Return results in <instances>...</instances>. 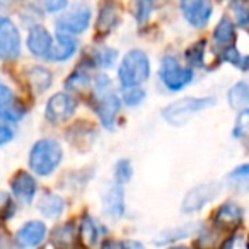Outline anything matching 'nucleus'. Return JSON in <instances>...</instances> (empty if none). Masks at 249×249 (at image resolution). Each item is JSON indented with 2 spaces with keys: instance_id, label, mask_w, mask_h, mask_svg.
I'll return each mask as SVG.
<instances>
[{
  "instance_id": "1",
  "label": "nucleus",
  "mask_w": 249,
  "mask_h": 249,
  "mask_svg": "<svg viewBox=\"0 0 249 249\" xmlns=\"http://www.w3.org/2000/svg\"><path fill=\"white\" fill-rule=\"evenodd\" d=\"M63 150L56 140L43 139L33 145L29 154V167L38 176H50L60 166Z\"/></svg>"
},
{
  "instance_id": "2",
  "label": "nucleus",
  "mask_w": 249,
  "mask_h": 249,
  "mask_svg": "<svg viewBox=\"0 0 249 249\" xmlns=\"http://www.w3.org/2000/svg\"><path fill=\"white\" fill-rule=\"evenodd\" d=\"M150 77V62L149 56L142 50H132L124 55L121 60L120 70H118V79L120 84L128 89V87H140Z\"/></svg>"
},
{
  "instance_id": "3",
  "label": "nucleus",
  "mask_w": 249,
  "mask_h": 249,
  "mask_svg": "<svg viewBox=\"0 0 249 249\" xmlns=\"http://www.w3.org/2000/svg\"><path fill=\"white\" fill-rule=\"evenodd\" d=\"M213 103L215 101L212 97H183L164 107L162 118L173 126H183L190 118L203 111L205 107L212 106Z\"/></svg>"
},
{
  "instance_id": "4",
  "label": "nucleus",
  "mask_w": 249,
  "mask_h": 249,
  "mask_svg": "<svg viewBox=\"0 0 249 249\" xmlns=\"http://www.w3.org/2000/svg\"><path fill=\"white\" fill-rule=\"evenodd\" d=\"M159 77L167 89L181 90L193 80V70L183 67L174 56H166L160 62Z\"/></svg>"
},
{
  "instance_id": "5",
  "label": "nucleus",
  "mask_w": 249,
  "mask_h": 249,
  "mask_svg": "<svg viewBox=\"0 0 249 249\" xmlns=\"http://www.w3.org/2000/svg\"><path fill=\"white\" fill-rule=\"evenodd\" d=\"M21 55V36L9 18L0 16V60H14Z\"/></svg>"
},
{
  "instance_id": "6",
  "label": "nucleus",
  "mask_w": 249,
  "mask_h": 249,
  "mask_svg": "<svg viewBox=\"0 0 249 249\" xmlns=\"http://www.w3.org/2000/svg\"><path fill=\"white\" fill-rule=\"evenodd\" d=\"M218 191H220V184L215 183V181L198 184V186H195L193 190H190L186 193L181 210H183L184 213H195V212L201 210L205 205L210 203V201L217 196Z\"/></svg>"
},
{
  "instance_id": "7",
  "label": "nucleus",
  "mask_w": 249,
  "mask_h": 249,
  "mask_svg": "<svg viewBox=\"0 0 249 249\" xmlns=\"http://www.w3.org/2000/svg\"><path fill=\"white\" fill-rule=\"evenodd\" d=\"M179 7L184 19L196 29L205 28L213 12L212 0H181Z\"/></svg>"
},
{
  "instance_id": "8",
  "label": "nucleus",
  "mask_w": 249,
  "mask_h": 249,
  "mask_svg": "<svg viewBox=\"0 0 249 249\" xmlns=\"http://www.w3.org/2000/svg\"><path fill=\"white\" fill-rule=\"evenodd\" d=\"M77 109V101L65 92H58L46 103V120L53 124L65 123Z\"/></svg>"
},
{
  "instance_id": "9",
  "label": "nucleus",
  "mask_w": 249,
  "mask_h": 249,
  "mask_svg": "<svg viewBox=\"0 0 249 249\" xmlns=\"http://www.w3.org/2000/svg\"><path fill=\"white\" fill-rule=\"evenodd\" d=\"M90 9L87 5H77L67 14L60 16L56 19V28L62 33H69V35H79L84 33L89 28L90 22Z\"/></svg>"
},
{
  "instance_id": "10",
  "label": "nucleus",
  "mask_w": 249,
  "mask_h": 249,
  "mask_svg": "<svg viewBox=\"0 0 249 249\" xmlns=\"http://www.w3.org/2000/svg\"><path fill=\"white\" fill-rule=\"evenodd\" d=\"M26 114V106L22 101L9 89L7 86L0 84V118L9 123L22 120Z\"/></svg>"
},
{
  "instance_id": "11",
  "label": "nucleus",
  "mask_w": 249,
  "mask_h": 249,
  "mask_svg": "<svg viewBox=\"0 0 249 249\" xmlns=\"http://www.w3.org/2000/svg\"><path fill=\"white\" fill-rule=\"evenodd\" d=\"M96 103V113L99 116L101 123L106 126V128H113L114 120L118 116V111L121 107V101L113 90H106V92H99Z\"/></svg>"
},
{
  "instance_id": "12",
  "label": "nucleus",
  "mask_w": 249,
  "mask_h": 249,
  "mask_svg": "<svg viewBox=\"0 0 249 249\" xmlns=\"http://www.w3.org/2000/svg\"><path fill=\"white\" fill-rule=\"evenodd\" d=\"M242 217H244V212L239 205L235 203H225L215 212L213 215V225L218 231H227L232 232L241 225Z\"/></svg>"
},
{
  "instance_id": "13",
  "label": "nucleus",
  "mask_w": 249,
  "mask_h": 249,
  "mask_svg": "<svg viewBox=\"0 0 249 249\" xmlns=\"http://www.w3.org/2000/svg\"><path fill=\"white\" fill-rule=\"evenodd\" d=\"M46 237V225L39 220H31L26 222L21 229L18 231V244L22 249H33L36 246H39Z\"/></svg>"
},
{
  "instance_id": "14",
  "label": "nucleus",
  "mask_w": 249,
  "mask_h": 249,
  "mask_svg": "<svg viewBox=\"0 0 249 249\" xmlns=\"http://www.w3.org/2000/svg\"><path fill=\"white\" fill-rule=\"evenodd\" d=\"M53 36L46 31L43 26H35L29 29L28 35V48L38 58H48L52 52Z\"/></svg>"
},
{
  "instance_id": "15",
  "label": "nucleus",
  "mask_w": 249,
  "mask_h": 249,
  "mask_svg": "<svg viewBox=\"0 0 249 249\" xmlns=\"http://www.w3.org/2000/svg\"><path fill=\"white\" fill-rule=\"evenodd\" d=\"M12 195L22 203H31L36 196V181L26 171H18L11 181Z\"/></svg>"
},
{
  "instance_id": "16",
  "label": "nucleus",
  "mask_w": 249,
  "mask_h": 249,
  "mask_svg": "<svg viewBox=\"0 0 249 249\" xmlns=\"http://www.w3.org/2000/svg\"><path fill=\"white\" fill-rule=\"evenodd\" d=\"M77 48H79V45H77V39L72 35L58 31L53 38L52 52H50L48 58L53 60V62H65L77 52Z\"/></svg>"
},
{
  "instance_id": "17",
  "label": "nucleus",
  "mask_w": 249,
  "mask_h": 249,
  "mask_svg": "<svg viewBox=\"0 0 249 249\" xmlns=\"http://www.w3.org/2000/svg\"><path fill=\"white\" fill-rule=\"evenodd\" d=\"M104 213L111 218H120L124 212V198H123V188L121 184H114L104 193L103 196Z\"/></svg>"
},
{
  "instance_id": "18",
  "label": "nucleus",
  "mask_w": 249,
  "mask_h": 249,
  "mask_svg": "<svg viewBox=\"0 0 249 249\" xmlns=\"http://www.w3.org/2000/svg\"><path fill=\"white\" fill-rule=\"evenodd\" d=\"M213 41L215 46L222 52H225L227 48H232L235 43V26L229 18H222L218 21L217 28L213 31Z\"/></svg>"
},
{
  "instance_id": "19",
  "label": "nucleus",
  "mask_w": 249,
  "mask_h": 249,
  "mask_svg": "<svg viewBox=\"0 0 249 249\" xmlns=\"http://www.w3.org/2000/svg\"><path fill=\"white\" fill-rule=\"evenodd\" d=\"M120 24V11H118V5L113 2H104L101 5L99 18H97V31L106 35V33L113 31L116 26Z\"/></svg>"
},
{
  "instance_id": "20",
  "label": "nucleus",
  "mask_w": 249,
  "mask_h": 249,
  "mask_svg": "<svg viewBox=\"0 0 249 249\" xmlns=\"http://www.w3.org/2000/svg\"><path fill=\"white\" fill-rule=\"evenodd\" d=\"M39 212H41L45 217L50 218H58L60 215L65 210V201L58 196V195L53 193H45L39 198V205H38Z\"/></svg>"
},
{
  "instance_id": "21",
  "label": "nucleus",
  "mask_w": 249,
  "mask_h": 249,
  "mask_svg": "<svg viewBox=\"0 0 249 249\" xmlns=\"http://www.w3.org/2000/svg\"><path fill=\"white\" fill-rule=\"evenodd\" d=\"M26 79H28L29 86L36 90V92H45L46 89H50L53 82V75L50 70L43 69V67H35L26 73Z\"/></svg>"
},
{
  "instance_id": "22",
  "label": "nucleus",
  "mask_w": 249,
  "mask_h": 249,
  "mask_svg": "<svg viewBox=\"0 0 249 249\" xmlns=\"http://www.w3.org/2000/svg\"><path fill=\"white\" fill-rule=\"evenodd\" d=\"M227 183L232 190L235 191H249V164L235 167L231 174L227 176Z\"/></svg>"
},
{
  "instance_id": "23",
  "label": "nucleus",
  "mask_w": 249,
  "mask_h": 249,
  "mask_svg": "<svg viewBox=\"0 0 249 249\" xmlns=\"http://www.w3.org/2000/svg\"><path fill=\"white\" fill-rule=\"evenodd\" d=\"M79 237H80V241L86 246H89V248L96 246L97 239H99V225H97L92 218L84 217L82 224H80V229H79Z\"/></svg>"
},
{
  "instance_id": "24",
  "label": "nucleus",
  "mask_w": 249,
  "mask_h": 249,
  "mask_svg": "<svg viewBox=\"0 0 249 249\" xmlns=\"http://www.w3.org/2000/svg\"><path fill=\"white\" fill-rule=\"evenodd\" d=\"M229 104L234 109L244 107L249 104V84L248 82H237L229 90Z\"/></svg>"
},
{
  "instance_id": "25",
  "label": "nucleus",
  "mask_w": 249,
  "mask_h": 249,
  "mask_svg": "<svg viewBox=\"0 0 249 249\" xmlns=\"http://www.w3.org/2000/svg\"><path fill=\"white\" fill-rule=\"evenodd\" d=\"M77 232L73 229V224H65L62 227H58L52 235V242H55L60 249H67L75 242Z\"/></svg>"
},
{
  "instance_id": "26",
  "label": "nucleus",
  "mask_w": 249,
  "mask_h": 249,
  "mask_svg": "<svg viewBox=\"0 0 249 249\" xmlns=\"http://www.w3.org/2000/svg\"><path fill=\"white\" fill-rule=\"evenodd\" d=\"M196 227H198L196 224H188V225H183V227L164 231V232H160L159 237L156 239V244H167V242H173V241H178V239L188 237L191 232L196 231Z\"/></svg>"
},
{
  "instance_id": "27",
  "label": "nucleus",
  "mask_w": 249,
  "mask_h": 249,
  "mask_svg": "<svg viewBox=\"0 0 249 249\" xmlns=\"http://www.w3.org/2000/svg\"><path fill=\"white\" fill-rule=\"evenodd\" d=\"M116 56H118L116 50L104 46V48H99V50H96V52H94L92 62H94V65H97V67L109 69V67L114 63V60H116Z\"/></svg>"
},
{
  "instance_id": "28",
  "label": "nucleus",
  "mask_w": 249,
  "mask_h": 249,
  "mask_svg": "<svg viewBox=\"0 0 249 249\" xmlns=\"http://www.w3.org/2000/svg\"><path fill=\"white\" fill-rule=\"evenodd\" d=\"M232 11L235 14V21L241 28H249V0H234Z\"/></svg>"
},
{
  "instance_id": "29",
  "label": "nucleus",
  "mask_w": 249,
  "mask_h": 249,
  "mask_svg": "<svg viewBox=\"0 0 249 249\" xmlns=\"http://www.w3.org/2000/svg\"><path fill=\"white\" fill-rule=\"evenodd\" d=\"M186 60L191 67H203L205 65V41H198L190 46L186 52Z\"/></svg>"
},
{
  "instance_id": "30",
  "label": "nucleus",
  "mask_w": 249,
  "mask_h": 249,
  "mask_svg": "<svg viewBox=\"0 0 249 249\" xmlns=\"http://www.w3.org/2000/svg\"><path fill=\"white\" fill-rule=\"evenodd\" d=\"M234 137L242 139V137L249 135V107H244L235 118V126H234Z\"/></svg>"
},
{
  "instance_id": "31",
  "label": "nucleus",
  "mask_w": 249,
  "mask_h": 249,
  "mask_svg": "<svg viewBox=\"0 0 249 249\" xmlns=\"http://www.w3.org/2000/svg\"><path fill=\"white\" fill-rule=\"evenodd\" d=\"M133 174V167L130 164L128 159H121L120 162L116 164V169H114V176H116L118 184H124L132 179Z\"/></svg>"
},
{
  "instance_id": "32",
  "label": "nucleus",
  "mask_w": 249,
  "mask_h": 249,
  "mask_svg": "<svg viewBox=\"0 0 249 249\" xmlns=\"http://www.w3.org/2000/svg\"><path fill=\"white\" fill-rule=\"evenodd\" d=\"M143 99H145V90L140 89V87H128V89H124L123 101L128 106H139Z\"/></svg>"
},
{
  "instance_id": "33",
  "label": "nucleus",
  "mask_w": 249,
  "mask_h": 249,
  "mask_svg": "<svg viewBox=\"0 0 249 249\" xmlns=\"http://www.w3.org/2000/svg\"><path fill=\"white\" fill-rule=\"evenodd\" d=\"M87 84H89L87 73L82 72V70H77V72H73L72 75H70V79L65 82V86H67V89H70V90H80V89H84Z\"/></svg>"
},
{
  "instance_id": "34",
  "label": "nucleus",
  "mask_w": 249,
  "mask_h": 249,
  "mask_svg": "<svg viewBox=\"0 0 249 249\" xmlns=\"http://www.w3.org/2000/svg\"><path fill=\"white\" fill-rule=\"evenodd\" d=\"M152 12V0H137L135 2V18L142 24L149 19Z\"/></svg>"
},
{
  "instance_id": "35",
  "label": "nucleus",
  "mask_w": 249,
  "mask_h": 249,
  "mask_svg": "<svg viewBox=\"0 0 249 249\" xmlns=\"http://www.w3.org/2000/svg\"><path fill=\"white\" fill-rule=\"evenodd\" d=\"M67 2L69 0H41V5L48 12H58L67 7Z\"/></svg>"
},
{
  "instance_id": "36",
  "label": "nucleus",
  "mask_w": 249,
  "mask_h": 249,
  "mask_svg": "<svg viewBox=\"0 0 249 249\" xmlns=\"http://www.w3.org/2000/svg\"><path fill=\"white\" fill-rule=\"evenodd\" d=\"M12 139H14V130L7 124H0V147L9 143Z\"/></svg>"
},
{
  "instance_id": "37",
  "label": "nucleus",
  "mask_w": 249,
  "mask_h": 249,
  "mask_svg": "<svg viewBox=\"0 0 249 249\" xmlns=\"http://www.w3.org/2000/svg\"><path fill=\"white\" fill-rule=\"evenodd\" d=\"M101 249H128V248H126V244H123V242L114 241V239H109V241L103 242V248H101Z\"/></svg>"
},
{
  "instance_id": "38",
  "label": "nucleus",
  "mask_w": 249,
  "mask_h": 249,
  "mask_svg": "<svg viewBox=\"0 0 249 249\" xmlns=\"http://www.w3.org/2000/svg\"><path fill=\"white\" fill-rule=\"evenodd\" d=\"M169 249H188V248H184V246H174V248H169Z\"/></svg>"
}]
</instances>
